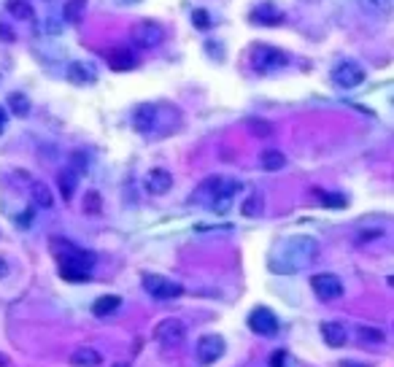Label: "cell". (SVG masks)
<instances>
[{"label":"cell","instance_id":"cell-12","mask_svg":"<svg viewBox=\"0 0 394 367\" xmlns=\"http://www.w3.org/2000/svg\"><path fill=\"white\" fill-rule=\"evenodd\" d=\"M105 62H108V68L117 71V74H127V71H132V68L138 65L135 54L130 49H124V46H114V49L105 54Z\"/></svg>","mask_w":394,"mask_h":367},{"label":"cell","instance_id":"cell-28","mask_svg":"<svg viewBox=\"0 0 394 367\" xmlns=\"http://www.w3.org/2000/svg\"><path fill=\"white\" fill-rule=\"evenodd\" d=\"M8 108H11V114H17V117H27V114H30V100H27L22 92H14V95L8 98Z\"/></svg>","mask_w":394,"mask_h":367},{"label":"cell","instance_id":"cell-24","mask_svg":"<svg viewBox=\"0 0 394 367\" xmlns=\"http://www.w3.org/2000/svg\"><path fill=\"white\" fill-rule=\"evenodd\" d=\"M6 8H8V14L11 17H17V19H33V6H30V0H6Z\"/></svg>","mask_w":394,"mask_h":367},{"label":"cell","instance_id":"cell-10","mask_svg":"<svg viewBox=\"0 0 394 367\" xmlns=\"http://www.w3.org/2000/svg\"><path fill=\"white\" fill-rule=\"evenodd\" d=\"M248 330L262 335V338H271V335L278 332V318H275L271 308H254L248 314Z\"/></svg>","mask_w":394,"mask_h":367},{"label":"cell","instance_id":"cell-20","mask_svg":"<svg viewBox=\"0 0 394 367\" xmlns=\"http://www.w3.org/2000/svg\"><path fill=\"white\" fill-rule=\"evenodd\" d=\"M392 0H359V8L368 14V17H378V19H384V17H389L392 14Z\"/></svg>","mask_w":394,"mask_h":367},{"label":"cell","instance_id":"cell-42","mask_svg":"<svg viewBox=\"0 0 394 367\" xmlns=\"http://www.w3.org/2000/svg\"><path fill=\"white\" fill-rule=\"evenodd\" d=\"M341 367H362V365H354V362H341Z\"/></svg>","mask_w":394,"mask_h":367},{"label":"cell","instance_id":"cell-36","mask_svg":"<svg viewBox=\"0 0 394 367\" xmlns=\"http://www.w3.org/2000/svg\"><path fill=\"white\" fill-rule=\"evenodd\" d=\"M14 38H17V35H14V30H11V27L0 25V41H3V44H11Z\"/></svg>","mask_w":394,"mask_h":367},{"label":"cell","instance_id":"cell-23","mask_svg":"<svg viewBox=\"0 0 394 367\" xmlns=\"http://www.w3.org/2000/svg\"><path fill=\"white\" fill-rule=\"evenodd\" d=\"M68 78H71L74 84H92V81H95V71H92L89 65H84V62H74V65L68 68Z\"/></svg>","mask_w":394,"mask_h":367},{"label":"cell","instance_id":"cell-26","mask_svg":"<svg viewBox=\"0 0 394 367\" xmlns=\"http://www.w3.org/2000/svg\"><path fill=\"white\" fill-rule=\"evenodd\" d=\"M284 165H286L284 151H275V148H271V151H265V154H262V168H265V171L275 173V171H281Z\"/></svg>","mask_w":394,"mask_h":367},{"label":"cell","instance_id":"cell-14","mask_svg":"<svg viewBox=\"0 0 394 367\" xmlns=\"http://www.w3.org/2000/svg\"><path fill=\"white\" fill-rule=\"evenodd\" d=\"M251 22H257V25H265V27L281 25V22H284V14H281V8H278V6H271V3H265V6H257V8L251 11Z\"/></svg>","mask_w":394,"mask_h":367},{"label":"cell","instance_id":"cell-13","mask_svg":"<svg viewBox=\"0 0 394 367\" xmlns=\"http://www.w3.org/2000/svg\"><path fill=\"white\" fill-rule=\"evenodd\" d=\"M171 187H173V176L168 171H162V168L148 171L146 176L148 195H165V192H171Z\"/></svg>","mask_w":394,"mask_h":367},{"label":"cell","instance_id":"cell-45","mask_svg":"<svg viewBox=\"0 0 394 367\" xmlns=\"http://www.w3.org/2000/svg\"><path fill=\"white\" fill-rule=\"evenodd\" d=\"M122 3H141V0H122Z\"/></svg>","mask_w":394,"mask_h":367},{"label":"cell","instance_id":"cell-3","mask_svg":"<svg viewBox=\"0 0 394 367\" xmlns=\"http://www.w3.org/2000/svg\"><path fill=\"white\" fill-rule=\"evenodd\" d=\"M289 62L286 51L275 49V46H268V44H257L251 46V68L257 74H273L278 68H284Z\"/></svg>","mask_w":394,"mask_h":367},{"label":"cell","instance_id":"cell-31","mask_svg":"<svg viewBox=\"0 0 394 367\" xmlns=\"http://www.w3.org/2000/svg\"><path fill=\"white\" fill-rule=\"evenodd\" d=\"M33 197H35V203L44 205V208H51V205H54V197H51L46 184H33Z\"/></svg>","mask_w":394,"mask_h":367},{"label":"cell","instance_id":"cell-18","mask_svg":"<svg viewBox=\"0 0 394 367\" xmlns=\"http://www.w3.org/2000/svg\"><path fill=\"white\" fill-rule=\"evenodd\" d=\"M100 362H103L100 351L89 348V345H84V348H76L74 354H71V365H74V367H98Z\"/></svg>","mask_w":394,"mask_h":367},{"label":"cell","instance_id":"cell-19","mask_svg":"<svg viewBox=\"0 0 394 367\" xmlns=\"http://www.w3.org/2000/svg\"><path fill=\"white\" fill-rule=\"evenodd\" d=\"M122 308V300L117 297V294H103L95 300V305H92V314L95 316H111V314H117Z\"/></svg>","mask_w":394,"mask_h":367},{"label":"cell","instance_id":"cell-1","mask_svg":"<svg viewBox=\"0 0 394 367\" xmlns=\"http://www.w3.org/2000/svg\"><path fill=\"white\" fill-rule=\"evenodd\" d=\"M319 254V244L314 238H289L273 251L271 268L275 273H297V270L308 268Z\"/></svg>","mask_w":394,"mask_h":367},{"label":"cell","instance_id":"cell-17","mask_svg":"<svg viewBox=\"0 0 394 367\" xmlns=\"http://www.w3.org/2000/svg\"><path fill=\"white\" fill-rule=\"evenodd\" d=\"M154 119H157V108L154 105H138L135 114H132V127L138 133H148L154 127Z\"/></svg>","mask_w":394,"mask_h":367},{"label":"cell","instance_id":"cell-7","mask_svg":"<svg viewBox=\"0 0 394 367\" xmlns=\"http://www.w3.org/2000/svg\"><path fill=\"white\" fill-rule=\"evenodd\" d=\"M332 81L338 87H343V89H354V87H359L365 81V68L359 62H354V60H343V62L335 65Z\"/></svg>","mask_w":394,"mask_h":367},{"label":"cell","instance_id":"cell-8","mask_svg":"<svg viewBox=\"0 0 394 367\" xmlns=\"http://www.w3.org/2000/svg\"><path fill=\"white\" fill-rule=\"evenodd\" d=\"M154 338L162 343L165 348H175V345H181L184 338H187V327H184L178 318H165V321L157 324Z\"/></svg>","mask_w":394,"mask_h":367},{"label":"cell","instance_id":"cell-27","mask_svg":"<svg viewBox=\"0 0 394 367\" xmlns=\"http://www.w3.org/2000/svg\"><path fill=\"white\" fill-rule=\"evenodd\" d=\"M314 197L327 208H345L348 205V200L343 195H329V192H321V189H314Z\"/></svg>","mask_w":394,"mask_h":367},{"label":"cell","instance_id":"cell-39","mask_svg":"<svg viewBox=\"0 0 394 367\" xmlns=\"http://www.w3.org/2000/svg\"><path fill=\"white\" fill-rule=\"evenodd\" d=\"M6 119H8V114H6V108L0 105V133H3V127H6Z\"/></svg>","mask_w":394,"mask_h":367},{"label":"cell","instance_id":"cell-6","mask_svg":"<svg viewBox=\"0 0 394 367\" xmlns=\"http://www.w3.org/2000/svg\"><path fill=\"white\" fill-rule=\"evenodd\" d=\"M311 289L321 302H332V300H338L343 294V281L338 275H332V273H316L311 278Z\"/></svg>","mask_w":394,"mask_h":367},{"label":"cell","instance_id":"cell-25","mask_svg":"<svg viewBox=\"0 0 394 367\" xmlns=\"http://www.w3.org/2000/svg\"><path fill=\"white\" fill-rule=\"evenodd\" d=\"M243 216H248V219H254V216H262V211H265V197L259 195H251L248 200H243Z\"/></svg>","mask_w":394,"mask_h":367},{"label":"cell","instance_id":"cell-32","mask_svg":"<svg viewBox=\"0 0 394 367\" xmlns=\"http://www.w3.org/2000/svg\"><path fill=\"white\" fill-rule=\"evenodd\" d=\"M100 208H103V203H100V195L98 192H87L84 197V214H100Z\"/></svg>","mask_w":394,"mask_h":367},{"label":"cell","instance_id":"cell-2","mask_svg":"<svg viewBox=\"0 0 394 367\" xmlns=\"http://www.w3.org/2000/svg\"><path fill=\"white\" fill-rule=\"evenodd\" d=\"M51 254L57 257L60 265H78V268H84V270H92V265H95V254L87 251V248H78V246H74L71 241L54 238V241H51Z\"/></svg>","mask_w":394,"mask_h":367},{"label":"cell","instance_id":"cell-29","mask_svg":"<svg viewBox=\"0 0 394 367\" xmlns=\"http://www.w3.org/2000/svg\"><path fill=\"white\" fill-rule=\"evenodd\" d=\"M357 338L362 343H368V345H378V343H384V332H381L378 327H359V330H357Z\"/></svg>","mask_w":394,"mask_h":367},{"label":"cell","instance_id":"cell-43","mask_svg":"<svg viewBox=\"0 0 394 367\" xmlns=\"http://www.w3.org/2000/svg\"><path fill=\"white\" fill-rule=\"evenodd\" d=\"M111 367H127V365H124V362H117V365H111Z\"/></svg>","mask_w":394,"mask_h":367},{"label":"cell","instance_id":"cell-5","mask_svg":"<svg viewBox=\"0 0 394 367\" xmlns=\"http://www.w3.org/2000/svg\"><path fill=\"white\" fill-rule=\"evenodd\" d=\"M130 35H132V44L141 46V49H157L165 41V30L157 25V22H148V19L138 22V25L132 27Z\"/></svg>","mask_w":394,"mask_h":367},{"label":"cell","instance_id":"cell-35","mask_svg":"<svg viewBox=\"0 0 394 367\" xmlns=\"http://www.w3.org/2000/svg\"><path fill=\"white\" fill-rule=\"evenodd\" d=\"M248 127L254 130V133H259V138H268V135H273V124H268V122H248Z\"/></svg>","mask_w":394,"mask_h":367},{"label":"cell","instance_id":"cell-44","mask_svg":"<svg viewBox=\"0 0 394 367\" xmlns=\"http://www.w3.org/2000/svg\"><path fill=\"white\" fill-rule=\"evenodd\" d=\"M389 287H394V275H389Z\"/></svg>","mask_w":394,"mask_h":367},{"label":"cell","instance_id":"cell-34","mask_svg":"<svg viewBox=\"0 0 394 367\" xmlns=\"http://www.w3.org/2000/svg\"><path fill=\"white\" fill-rule=\"evenodd\" d=\"M71 171H74V173L87 171V157H84L81 151H74V154H71Z\"/></svg>","mask_w":394,"mask_h":367},{"label":"cell","instance_id":"cell-16","mask_svg":"<svg viewBox=\"0 0 394 367\" xmlns=\"http://www.w3.org/2000/svg\"><path fill=\"white\" fill-rule=\"evenodd\" d=\"M241 192V181H232V178H227V187H224V192L214 203H211V211H216V214H224L230 205H232V197Z\"/></svg>","mask_w":394,"mask_h":367},{"label":"cell","instance_id":"cell-38","mask_svg":"<svg viewBox=\"0 0 394 367\" xmlns=\"http://www.w3.org/2000/svg\"><path fill=\"white\" fill-rule=\"evenodd\" d=\"M30 221H33V211H25L22 216H17V227L27 230V227H30Z\"/></svg>","mask_w":394,"mask_h":367},{"label":"cell","instance_id":"cell-41","mask_svg":"<svg viewBox=\"0 0 394 367\" xmlns=\"http://www.w3.org/2000/svg\"><path fill=\"white\" fill-rule=\"evenodd\" d=\"M0 367H8V359H6L3 354H0Z\"/></svg>","mask_w":394,"mask_h":367},{"label":"cell","instance_id":"cell-15","mask_svg":"<svg viewBox=\"0 0 394 367\" xmlns=\"http://www.w3.org/2000/svg\"><path fill=\"white\" fill-rule=\"evenodd\" d=\"M321 338H324L327 345L341 348V345L348 341V332H345L343 324H338V321H324V324H321Z\"/></svg>","mask_w":394,"mask_h":367},{"label":"cell","instance_id":"cell-40","mask_svg":"<svg viewBox=\"0 0 394 367\" xmlns=\"http://www.w3.org/2000/svg\"><path fill=\"white\" fill-rule=\"evenodd\" d=\"M6 273H8V268H6V259L0 257V278H6Z\"/></svg>","mask_w":394,"mask_h":367},{"label":"cell","instance_id":"cell-22","mask_svg":"<svg viewBox=\"0 0 394 367\" xmlns=\"http://www.w3.org/2000/svg\"><path fill=\"white\" fill-rule=\"evenodd\" d=\"M84 11H87V0H68V3L62 6V17H65V22H71V25H78V22H81Z\"/></svg>","mask_w":394,"mask_h":367},{"label":"cell","instance_id":"cell-30","mask_svg":"<svg viewBox=\"0 0 394 367\" xmlns=\"http://www.w3.org/2000/svg\"><path fill=\"white\" fill-rule=\"evenodd\" d=\"M60 275L65 281H87L89 278V270L78 268V265H60Z\"/></svg>","mask_w":394,"mask_h":367},{"label":"cell","instance_id":"cell-21","mask_svg":"<svg viewBox=\"0 0 394 367\" xmlns=\"http://www.w3.org/2000/svg\"><path fill=\"white\" fill-rule=\"evenodd\" d=\"M78 173H74L71 168H65V171L57 176V187H60V195L62 200H71L76 192V184H78V178H76Z\"/></svg>","mask_w":394,"mask_h":367},{"label":"cell","instance_id":"cell-37","mask_svg":"<svg viewBox=\"0 0 394 367\" xmlns=\"http://www.w3.org/2000/svg\"><path fill=\"white\" fill-rule=\"evenodd\" d=\"M284 362H286V351H275L271 357V367H284Z\"/></svg>","mask_w":394,"mask_h":367},{"label":"cell","instance_id":"cell-33","mask_svg":"<svg viewBox=\"0 0 394 367\" xmlns=\"http://www.w3.org/2000/svg\"><path fill=\"white\" fill-rule=\"evenodd\" d=\"M192 22H195L197 30H208V27H211V17H208V11L195 8V11H192Z\"/></svg>","mask_w":394,"mask_h":367},{"label":"cell","instance_id":"cell-11","mask_svg":"<svg viewBox=\"0 0 394 367\" xmlns=\"http://www.w3.org/2000/svg\"><path fill=\"white\" fill-rule=\"evenodd\" d=\"M224 354V338L222 335H203L197 341V359L203 365H214L216 359H222Z\"/></svg>","mask_w":394,"mask_h":367},{"label":"cell","instance_id":"cell-9","mask_svg":"<svg viewBox=\"0 0 394 367\" xmlns=\"http://www.w3.org/2000/svg\"><path fill=\"white\" fill-rule=\"evenodd\" d=\"M224 187H227V178H224V176H208L195 192H192L189 200H192L195 205H208V208H211V203L222 195Z\"/></svg>","mask_w":394,"mask_h":367},{"label":"cell","instance_id":"cell-4","mask_svg":"<svg viewBox=\"0 0 394 367\" xmlns=\"http://www.w3.org/2000/svg\"><path fill=\"white\" fill-rule=\"evenodd\" d=\"M144 289L151 297H157V300H175V297L184 294L181 284H175V281L165 278V275H157V273H146L144 275Z\"/></svg>","mask_w":394,"mask_h":367}]
</instances>
